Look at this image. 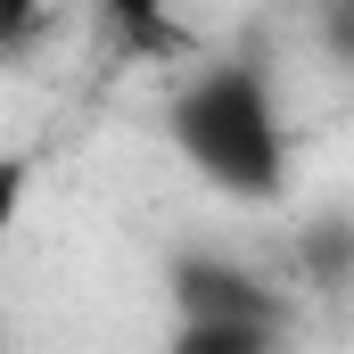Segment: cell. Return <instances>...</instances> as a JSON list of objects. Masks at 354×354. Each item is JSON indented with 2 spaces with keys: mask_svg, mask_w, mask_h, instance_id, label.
<instances>
[{
  "mask_svg": "<svg viewBox=\"0 0 354 354\" xmlns=\"http://www.w3.org/2000/svg\"><path fill=\"white\" fill-rule=\"evenodd\" d=\"M165 140L231 206H280L288 198V115H280L272 75L248 50L198 58L165 91Z\"/></svg>",
  "mask_w": 354,
  "mask_h": 354,
  "instance_id": "obj_1",
  "label": "cell"
},
{
  "mask_svg": "<svg viewBox=\"0 0 354 354\" xmlns=\"http://www.w3.org/2000/svg\"><path fill=\"white\" fill-rule=\"evenodd\" d=\"M165 288H174V346L181 354H264L288 338L280 288L239 256H214V248L174 256Z\"/></svg>",
  "mask_w": 354,
  "mask_h": 354,
  "instance_id": "obj_2",
  "label": "cell"
},
{
  "mask_svg": "<svg viewBox=\"0 0 354 354\" xmlns=\"http://www.w3.org/2000/svg\"><path fill=\"white\" fill-rule=\"evenodd\" d=\"M99 17L132 58H189V33H181L174 0H99Z\"/></svg>",
  "mask_w": 354,
  "mask_h": 354,
  "instance_id": "obj_3",
  "label": "cell"
},
{
  "mask_svg": "<svg viewBox=\"0 0 354 354\" xmlns=\"http://www.w3.org/2000/svg\"><path fill=\"white\" fill-rule=\"evenodd\" d=\"M305 280L313 288H354V214L305 223Z\"/></svg>",
  "mask_w": 354,
  "mask_h": 354,
  "instance_id": "obj_4",
  "label": "cell"
},
{
  "mask_svg": "<svg viewBox=\"0 0 354 354\" xmlns=\"http://www.w3.org/2000/svg\"><path fill=\"white\" fill-rule=\"evenodd\" d=\"M50 41V0H0V66H25Z\"/></svg>",
  "mask_w": 354,
  "mask_h": 354,
  "instance_id": "obj_5",
  "label": "cell"
},
{
  "mask_svg": "<svg viewBox=\"0 0 354 354\" xmlns=\"http://www.w3.org/2000/svg\"><path fill=\"white\" fill-rule=\"evenodd\" d=\"M322 58L354 75V0H322Z\"/></svg>",
  "mask_w": 354,
  "mask_h": 354,
  "instance_id": "obj_6",
  "label": "cell"
},
{
  "mask_svg": "<svg viewBox=\"0 0 354 354\" xmlns=\"http://www.w3.org/2000/svg\"><path fill=\"white\" fill-rule=\"evenodd\" d=\"M313 8H322V0H313Z\"/></svg>",
  "mask_w": 354,
  "mask_h": 354,
  "instance_id": "obj_7",
  "label": "cell"
}]
</instances>
